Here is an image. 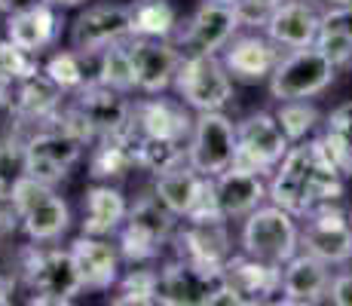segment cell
<instances>
[{
    "label": "cell",
    "mask_w": 352,
    "mask_h": 306,
    "mask_svg": "<svg viewBox=\"0 0 352 306\" xmlns=\"http://www.w3.org/2000/svg\"><path fill=\"white\" fill-rule=\"evenodd\" d=\"M126 50L132 58L135 89L160 95L172 86L181 65V50L175 43L162 37H126Z\"/></svg>",
    "instance_id": "8fae6325"
},
{
    "label": "cell",
    "mask_w": 352,
    "mask_h": 306,
    "mask_svg": "<svg viewBox=\"0 0 352 306\" xmlns=\"http://www.w3.org/2000/svg\"><path fill=\"white\" fill-rule=\"evenodd\" d=\"M346 217H349V223H352V215H346Z\"/></svg>",
    "instance_id": "681fc988"
},
{
    "label": "cell",
    "mask_w": 352,
    "mask_h": 306,
    "mask_svg": "<svg viewBox=\"0 0 352 306\" xmlns=\"http://www.w3.org/2000/svg\"><path fill=\"white\" fill-rule=\"evenodd\" d=\"M331 162L340 175H352V101L340 105L328 120V135L322 138Z\"/></svg>",
    "instance_id": "4dcf8cb0"
},
{
    "label": "cell",
    "mask_w": 352,
    "mask_h": 306,
    "mask_svg": "<svg viewBox=\"0 0 352 306\" xmlns=\"http://www.w3.org/2000/svg\"><path fill=\"white\" fill-rule=\"evenodd\" d=\"M25 175H31V178H37V181H43V184H58L67 175V168L62 166H56V162H50V160H40V156H31L28 153V160H25Z\"/></svg>",
    "instance_id": "60d3db41"
},
{
    "label": "cell",
    "mask_w": 352,
    "mask_h": 306,
    "mask_svg": "<svg viewBox=\"0 0 352 306\" xmlns=\"http://www.w3.org/2000/svg\"><path fill=\"white\" fill-rule=\"evenodd\" d=\"M322 28L328 31H340V34H349L352 37V10H346V6H331L324 16H319Z\"/></svg>",
    "instance_id": "b9f144b4"
},
{
    "label": "cell",
    "mask_w": 352,
    "mask_h": 306,
    "mask_svg": "<svg viewBox=\"0 0 352 306\" xmlns=\"http://www.w3.org/2000/svg\"><path fill=\"white\" fill-rule=\"evenodd\" d=\"M214 196H218L224 217H245L267 199V184L257 172L230 166L221 175H214Z\"/></svg>",
    "instance_id": "ffe728a7"
},
{
    "label": "cell",
    "mask_w": 352,
    "mask_h": 306,
    "mask_svg": "<svg viewBox=\"0 0 352 306\" xmlns=\"http://www.w3.org/2000/svg\"><path fill=\"white\" fill-rule=\"evenodd\" d=\"M77 111L86 117V122L92 126V132L98 135H113L123 132L132 126V111L123 101V92H113L101 83H86L80 86V105Z\"/></svg>",
    "instance_id": "44dd1931"
},
{
    "label": "cell",
    "mask_w": 352,
    "mask_h": 306,
    "mask_svg": "<svg viewBox=\"0 0 352 306\" xmlns=\"http://www.w3.org/2000/svg\"><path fill=\"white\" fill-rule=\"evenodd\" d=\"M313 46L331 61V67H334V71H352V37H349V34L319 28Z\"/></svg>",
    "instance_id": "74e56055"
},
{
    "label": "cell",
    "mask_w": 352,
    "mask_h": 306,
    "mask_svg": "<svg viewBox=\"0 0 352 306\" xmlns=\"http://www.w3.org/2000/svg\"><path fill=\"white\" fill-rule=\"evenodd\" d=\"M126 37H132L126 6H92V10L80 12L77 22L71 25V46L80 56H98L101 50H107L111 43H120Z\"/></svg>",
    "instance_id": "4fadbf2b"
},
{
    "label": "cell",
    "mask_w": 352,
    "mask_h": 306,
    "mask_svg": "<svg viewBox=\"0 0 352 306\" xmlns=\"http://www.w3.org/2000/svg\"><path fill=\"white\" fill-rule=\"evenodd\" d=\"M129 10V28L132 37H162L168 40L178 31V12L168 0H135Z\"/></svg>",
    "instance_id": "83f0119b"
},
{
    "label": "cell",
    "mask_w": 352,
    "mask_h": 306,
    "mask_svg": "<svg viewBox=\"0 0 352 306\" xmlns=\"http://www.w3.org/2000/svg\"><path fill=\"white\" fill-rule=\"evenodd\" d=\"M135 132L153 135V138H168L184 144L193 132V120L184 111V101H168V98H151L138 105L135 111Z\"/></svg>",
    "instance_id": "603a6c76"
},
{
    "label": "cell",
    "mask_w": 352,
    "mask_h": 306,
    "mask_svg": "<svg viewBox=\"0 0 352 306\" xmlns=\"http://www.w3.org/2000/svg\"><path fill=\"white\" fill-rule=\"evenodd\" d=\"M71 257L77 263V273L83 288L107 291L120 278V251L113 248L104 236H80L71 242Z\"/></svg>",
    "instance_id": "9a60e30c"
},
{
    "label": "cell",
    "mask_w": 352,
    "mask_h": 306,
    "mask_svg": "<svg viewBox=\"0 0 352 306\" xmlns=\"http://www.w3.org/2000/svg\"><path fill=\"white\" fill-rule=\"evenodd\" d=\"M282 0H236L233 10H236V19H239V25H261L270 19V12L279 6Z\"/></svg>",
    "instance_id": "ab89813d"
},
{
    "label": "cell",
    "mask_w": 352,
    "mask_h": 306,
    "mask_svg": "<svg viewBox=\"0 0 352 306\" xmlns=\"http://www.w3.org/2000/svg\"><path fill=\"white\" fill-rule=\"evenodd\" d=\"M96 83L107 86L113 92H132L135 89V71H132V58H129L126 40L111 43L107 50L98 52V80Z\"/></svg>",
    "instance_id": "1f68e13d"
},
{
    "label": "cell",
    "mask_w": 352,
    "mask_h": 306,
    "mask_svg": "<svg viewBox=\"0 0 352 306\" xmlns=\"http://www.w3.org/2000/svg\"><path fill=\"white\" fill-rule=\"evenodd\" d=\"M126 212H129L126 196L117 187L92 184L83 193V221H80V227H83L86 236H104L107 239L111 233H117L123 227Z\"/></svg>",
    "instance_id": "cb8c5ba5"
},
{
    "label": "cell",
    "mask_w": 352,
    "mask_h": 306,
    "mask_svg": "<svg viewBox=\"0 0 352 306\" xmlns=\"http://www.w3.org/2000/svg\"><path fill=\"white\" fill-rule=\"evenodd\" d=\"M288 147H291V141L282 135L273 113H263V111L252 113L248 120H242L239 126H236L233 166H242L257 175H267L282 162Z\"/></svg>",
    "instance_id": "ba28073f"
},
{
    "label": "cell",
    "mask_w": 352,
    "mask_h": 306,
    "mask_svg": "<svg viewBox=\"0 0 352 306\" xmlns=\"http://www.w3.org/2000/svg\"><path fill=\"white\" fill-rule=\"evenodd\" d=\"M43 77L50 80L52 86H58V92L67 89H80L86 83L83 65H80V52H56L43 67Z\"/></svg>",
    "instance_id": "d590c367"
},
{
    "label": "cell",
    "mask_w": 352,
    "mask_h": 306,
    "mask_svg": "<svg viewBox=\"0 0 352 306\" xmlns=\"http://www.w3.org/2000/svg\"><path fill=\"white\" fill-rule=\"evenodd\" d=\"M10 303H12V282L0 276V306H10Z\"/></svg>",
    "instance_id": "f6af8a7d"
},
{
    "label": "cell",
    "mask_w": 352,
    "mask_h": 306,
    "mask_svg": "<svg viewBox=\"0 0 352 306\" xmlns=\"http://www.w3.org/2000/svg\"><path fill=\"white\" fill-rule=\"evenodd\" d=\"M190 147H187V166H193L199 175L214 178L224 168L233 166L236 153V126L227 113L221 111H202L193 120Z\"/></svg>",
    "instance_id": "52a82bcc"
},
{
    "label": "cell",
    "mask_w": 352,
    "mask_h": 306,
    "mask_svg": "<svg viewBox=\"0 0 352 306\" xmlns=\"http://www.w3.org/2000/svg\"><path fill=\"white\" fill-rule=\"evenodd\" d=\"M322 22L319 12L313 6L300 3V0H282L270 19L263 22V31L273 40L276 46H285V50H303V46H313L316 34H319Z\"/></svg>",
    "instance_id": "e0dca14e"
},
{
    "label": "cell",
    "mask_w": 352,
    "mask_h": 306,
    "mask_svg": "<svg viewBox=\"0 0 352 306\" xmlns=\"http://www.w3.org/2000/svg\"><path fill=\"white\" fill-rule=\"evenodd\" d=\"M172 83L181 101L196 113L224 111L227 101L233 98V77L218 56H181Z\"/></svg>",
    "instance_id": "277c9868"
},
{
    "label": "cell",
    "mask_w": 352,
    "mask_h": 306,
    "mask_svg": "<svg viewBox=\"0 0 352 306\" xmlns=\"http://www.w3.org/2000/svg\"><path fill=\"white\" fill-rule=\"evenodd\" d=\"M25 278L34 288V294L58 297L65 303H71L83 291L77 263H74L71 251L62 248H31L25 254Z\"/></svg>",
    "instance_id": "9c48e42d"
},
{
    "label": "cell",
    "mask_w": 352,
    "mask_h": 306,
    "mask_svg": "<svg viewBox=\"0 0 352 306\" xmlns=\"http://www.w3.org/2000/svg\"><path fill=\"white\" fill-rule=\"evenodd\" d=\"M43 3H50V6H77V3H83V0H43Z\"/></svg>",
    "instance_id": "bcb514c9"
},
{
    "label": "cell",
    "mask_w": 352,
    "mask_h": 306,
    "mask_svg": "<svg viewBox=\"0 0 352 306\" xmlns=\"http://www.w3.org/2000/svg\"><path fill=\"white\" fill-rule=\"evenodd\" d=\"M267 196L273 199V206L285 208L294 217H307L313 208L340 199L343 175L331 162L322 138L300 147H288V153L276 166Z\"/></svg>",
    "instance_id": "6da1fadb"
},
{
    "label": "cell",
    "mask_w": 352,
    "mask_h": 306,
    "mask_svg": "<svg viewBox=\"0 0 352 306\" xmlns=\"http://www.w3.org/2000/svg\"><path fill=\"white\" fill-rule=\"evenodd\" d=\"M202 181L206 175H199L193 166H175V168H166V172L157 175V184H153V196L168 208L172 215H181L187 217V212L193 208L196 196L202 190Z\"/></svg>",
    "instance_id": "d4e9b609"
},
{
    "label": "cell",
    "mask_w": 352,
    "mask_h": 306,
    "mask_svg": "<svg viewBox=\"0 0 352 306\" xmlns=\"http://www.w3.org/2000/svg\"><path fill=\"white\" fill-rule=\"evenodd\" d=\"M221 282L230 285L236 294H242L245 303H263L270 294L279 291L282 267L276 263H263L254 257H227L221 267Z\"/></svg>",
    "instance_id": "ac0fdd59"
},
{
    "label": "cell",
    "mask_w": 352,
    "mask_h": 306,
    "mask_svg": "<svg viewBox=\"0 0 352 306\" xmlns=\"http://www.w3.org/2000/svg\"><path fill=\"white\" fill-rule=\"evenodd\" d=\"M224 67L230 71V77H239L245 83H257L267 80L273 74L276 61H279V50L270 37L261 34H248V37H236L224 46Z\"/></svg>",
    "instance_id": "d6986e66"
},
{
    "label": "cell",
    "mask_w": 352,
    "mask_h": 306,
    "mask_svg": "<svg viewBox=\"0 0 352 306\" xmlns=\"http://www.w3.org/2000/svg\"><path fill=\"white\" fill-rule=\"evenodd\" d=\"M135 162L147 172H166L184 162V144L168 138H153V135H138L135 138Z\"/></svg>",
    "instance_id": "d6a6232c"
},
{
    "label": "cell",
    "mask_w": 352,
    "mask_h": 306,
    "mask_svg": "<svg viewBox=\"0 0 352 306\" xmlns=\"http://www.w3.org/2000/svg\"><path fill=\"white\" fill-rule=\"evenodd\" d=\"M300 245L307 254L319 257L322 263L334 267V263L352 261V223L340 208L319 206L307 215V227L300 233Z\"/></svg>",
    "instance_id": "30bf717a"
},
{
    "label": "cell",
    "mask_w": 352,
    "mask_h": 306,
    "mask_svg": "<svg viewBox=\"0 0 352 306\" xmlns=\"http://www.w3.org/2000/svg\"><path fill=\"white\" fill-rule=\"evenodd\" d=\"M40 3V0H0V12L10 16V12H19V10H28V6Z\"/></svg>",
    "instance_id": "ee69618b"
},
{
    "label": "cell",
    "mask_w": 352,
    "mask_h": 306,
    "mask_svg": "<svg viewBox=\"0 0 352 306\" xmlns=\"http://www.w3.org/2000/svg\"><path fill=\"white\" fill-rule=\"evenodd\" d=\"M181 261L199 263V267H221L227 261V233L224 223H190L178 236Z\"/></svg>",
    "instance_id": "484cf974"
},
{
    "label": "cell",
    "mask_w": 352,
    "mask_h": 306,
    "mask_svg": "<svg viewBox=\"0 0 352 306\" xmlns=\"http://www.w3.org/2000/svg\"><path fill=\"white\" fill-rule=\"evenodd\" d=\"M120 282V294L113 303H135V306H153L157 303V273L151 270H132Z\"/></svg>",
    "instance_id": "8d00e7d4"
},
{
    "label": "cell",
    "mask_w": 352,
    "mask_h": 306,
    "mask_svg": "<svg viewBox=\"0 0 352 306\" xmlns=\"http://www.w3.org/2000/svg\"><path fill=\"white\" fill-rule=\"evenodd\" d=\"M16 111L28 120H46L56 113L58 107V86H52L43 74H34V77L16 83Z\"/></svg>",
    "instance_id": "f546056e"
},
{
    "label": "cell",
    "mask_w": 352,
    "mask_h": 306,
    "mask_svg": "<svg viewBox=\"0 0 352 306\" xmlns=\"http://www.w3.org/2000/svg\"><path fill=\"white\" fill-rule=\"evenodd\" d=\"M56 34H58V16L43 0L28 6V10L6 16V40H12L19 50L31 52V56H40L56 40Z\"/></svg>",
    "instance_id": "7402d4cb"
},
{
    "label": "cell",
    "mask_w": 352,
    "mask_h": 306,
    "mask_svg": "<svg viewBox=\"0 0 352 306\" xmlns=\"http://www.w3.org/2000/svg\"><path fill=\"white\" fill-rule=\"evenodd\" d=\"M25 151L31 156H40V160L56 162L62 168H71L80 160V153H83V141L74 138L65 129H43V132L31 135L25 141Z\"/></svg>",
    "instance_id": "f1b7e54d"
},
{
    "label": "cell",
    "mask_w": 352,
    "mask_h": 306,
    "mask_svg": "<svg viewBox=\"0 0 352 306\" xmlns=\"http://www.w3.org/2000/svg\"><path fill=\"white\" fill-rule=\"evenodd\" d=\"M25 160L28 151L19 138L0 141V193H10V187L25 175Z\"/></svg>",
    "instance_id": "f35d334b"
},
{
    "label": "cell",
    "mask_w": 352,
    "mask_h": 306,
    "mask_svg": "<svg viewBox=\"0 0 352 306\" xmlns=\"http://www.w3.org/2000/svg\"><path fill=\"white\" fill-rule=\"evenodd\" d=\"M282 267L285 270H282L279 291H282V303L285 306H291V303L313 306L328 294L331 273H328V263H322L319 257L303 251V254L288 257Z\"/></svg>",
    "instance_id": "2e32d148"
},
{
    "label": "cell",
    "mask_w": 352,
    "mask_h": 306,
    "mask_svg": "<svg viewBox=\"0 0 352 306\" xmlns=\"http://www.w3.org/2000/svg\"><path fill=\"white\" fill-rule=\"evenodd\" d=\"M337 71L331 61L322 56L316 46H303L294 50L291 56L279 58L270 74V95L276 101H291V98H313V95L324 92L334 83Z\"/></svg>",
    "instance_id": "8992f818"
},
{
    "label": "cell",
    "mask_w": 352,
    "mask_h": 306,
    "mask_svg": "<svg viewBox=\"0 0 352 306\" xmlns=\"http://www.w3.org/2000/svg\"><path fill=\"white\" fill-rule=\"evenodd\" d=\"M10 202L16 208V217L22 221L28 239L34 242H56L71 227L67 202L62 196H56V190L50 184L31 178V175H22L10 187Z\"/></svg>",
    "instance_id": "7a4b0ae2"
},
{
    "label": "cell",
    "mask_w": 352,
    "mask_h": 306,
    "mask_svg": "<svg viewBox=\"0 0 352 306\" xmlns=\"http://www.w3.org/2000/svg\"><path fill=\"white\" fill-rule=\"evenodd\" d=\"M245 217L248 221L242 227V248L248 257L282 267L288 257L297 254L300 230L294 223V215H288L279 206H257Z\"/></svg>",
    "instance_id": "3957f363"
},
{
    "label": "cell",
    "mask_w": 352,
    "mask_h": 306,
    "mask_svg": "<svg viewBox=\"0 0 352 306\" xmlns=\"http://www.w3.org/2000/svg\"><path fill=\"white\" fill-rule=\"evenodd\" d=\"M221 267H199V263L190 261L168 263L162 273H157V303H172V306L206 303L208 294L221 285Z\"/></svg>",
    "instance_id": "5bb4252c"
},
{
    "label": "cell",
    "mask_w": 352,
    "mask_h": 306,
    "mask_svg": "<svg viewBox=\"0 0 352 306\" xmlns=\"http://www.w3.org/2000/svg\"><path fill=\"white\" fill-rule=\"evenodd\" d=\"M236 28H239V19H236V10L227 3H206L193 12L190 25L184 28L178 40L181 56H214L218 50L233 40Z\"/></svg>",
    "instance_id": "7c38bea8"
},
{
    "label": "cell",
    "mask_w": 352,
    "mask_h": 306,
    "mask_svg": "<svg viewBox=\"0 0 352 306\" xmlns=\"http://www.w3.org/2000/svg\"><path fill=\"white\" fill-rule=\"evenodd\" d=\"M276 122H279L282 135L294 144L303 141L319 122V107L309 105L307 98H291V101H279V111H276Z\"/></svg>",
    "instance_id": "836d02e7"
},
{
    "label": "cell",
    "mask_w": 352,
    "mask_h": 306,
    "mask_svg": "<svg viewBox=\"0 0 352 306\" xmlns=\"http://www.w3.org/2000/svg\"><path fill=\"white\" fill-rule=\"evenodd\" d=\"M328 297L337 306H352V273H340L328 282Z\"/></svg>",
    "instance_id": "7bdbcfd3"
},
{
    "label": "cell",
    "mask_w": 352,
    "mask_h": 306,
    "mask_svg": "<svg viewBox=\"0 0 352 306\" xmlns=\"http://www.w3.org/2000/svg\"><path fill=\"white\" fill-rule=\"evenodd\" d=\"M135 138H138V132H135V122L123 132H113V135H101V144L96 147V153H92V175L96 178H123L132 166H138L135 162Z\"/></svg>",
    "instance_id": "4316f807"
},
{
    "label": "cell",
    "mask_w": 352,
    "mask_h": 306,
    "mask_svg": "<svg viewBox=\"0 0 352 306\" xmlns=\"http://www.w3.org/2000/svg\"><path fill=\"white\" fill-rule=\"evenodd\" d=\"M324 3H331V6H346V10H352V0H324Z\"/></svg>",
    "instance_id": "7dc6e473"
},
{
    "label": "cell",
    "mask_w": 352,
    "mask_h": 306,
    "mask_svg": "<svg viewBox=\"0 0 352 306\" xmlns=\"http://www.w3.org/2000/svg\"><path fill=\"white\" fill-rule=\"evenodd\" d=\"M37 71V56L19 50L12 40H0V89H12L16 83L34 77Z\"/></svg>",
    "instance_id": "e575fe53"
},
{
    "label": "cell",
    "mask_w": 352,
    "mask_h": 306,
    "mask_svg": "<svg viewBox=\"0 0 352 306\" xmlns=\"http://www.w3.org/2000/svg\"><path fill=\"white\" fill-rule=\"evenodd\" d=\"M123 233H120V257L132 263H144L160 254V248L172 239L175 215L157 199V196H141L126 212Z\"/></svg>",
    "instance_id": "5b68a950"
},
{
    "label": "cell",
    "mask_w": 352,
    "mask_h": 306,
    "mask_svg": "<svg viewBox=\"0 0 352 306\" xmlns=\"http://www.w3.org/2000/svg\"><path fill=\"white\" fill-rule=\"evenodd\" d=\"M212 3H227V6H233L236 0H212Z\"/></svg>",
    "instance_id": "c3c4849f"
}]
</instances>
